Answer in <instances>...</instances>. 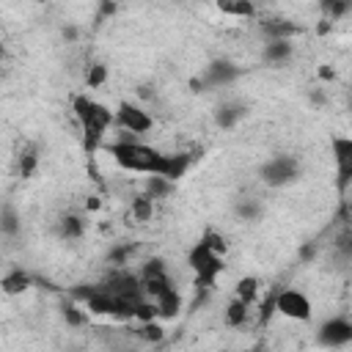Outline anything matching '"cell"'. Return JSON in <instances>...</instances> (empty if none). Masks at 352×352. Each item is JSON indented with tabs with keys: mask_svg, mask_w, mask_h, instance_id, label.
Instances as JSON below:
<instances>
[{
	"mask_svg": "<svg viewBox=\"0 0 352 352\" xmlns=\"http://www.w3.org/2000/svg\"><path fill=\"white\" fill-rule=\"evenodd\" d=\"M188 262H190V267H193V273H196V289H215L221 273L226 270L223 256L215 253V251H210L201 240L193 245Z\"/></svg>",
	"mask_w": 352,
	"mask_h": 352,
	"instance_id": "3957f363",
	"label": "cell"
},
{
	"mask_svg": "<svg viewBox=\"0 0 352 352\" xmlns=\"http://www.w3.org/2000/svg\"><path fill=\"white\" fill-rule=\"evenodd\" d=\"M316 344L325 349H347L352 344V322L349 316H330L316 330Z\"/></svg>",
	"mask_w": 352,
	"mask_h": 352,
	"instance_id": "52a82bcc",
	"label": "cell"
},
{
	"mask_svg": "<svg viewBox=\"0 0 352 352\" xmlns=\"http://www.w3.org/2000/svg\"><path fill=\"white\" fill-rule=\"evenodd\" d=\"M42 3H45V0H42Z\"/></svg>",
	"mask_w": 352,
	"mask_h": 352,
	"instance_id": "836d02e7",
	"label": "cell"
},
{
	"mask_svg": "<svg viewBox=\"0 0 352 352\" xmlns=\"http://www.w3.org/2000/svg\"><path fill=\"white\" fill-rule=\"evenodd\" d=\"M316 253H319V245H316V242H303L300 251H297V259H300L303 264H305V262L311 264V262L316 259Z\"/></svg>",
	"mask_w": 352,
	"mask_h": 352,
	"instance_id": "4316f807",
	"label": "cell"
},
{
	"mask_svg": "<svg viewBox=\"0 0 352 352\" xmlns=\"http://www.w3.org/2000/svg\"><path fill=\"white\" fill-rule=\"evenodd\" d=\"M99 207H102V201H99V196H91V199L86 201V210H88V212H97Z\"/></svg>",
	"mask_w": 352,
	"mask_h": 352,
	"instance_id": "1f68e13d",
	"label": "cell"
},
{
	"mask_svg": "<svg viewBox=\"0 0 352 352\" xmlns=\"http://www.w3.org/2000/svg\"><path fill=\"white\" fill-rule=\"evenodd\" d=\"M129 215L135 223H149L154 218V199H149L146 193L143 196H135L132 199V207H129Z\"/></svg>",
	"mask_w": 352,
	"mask_h": 352,
	"instance_id": "e0dca14e",
	"label": "cell"
},
{
	"mask_svg": "<svg viewBox=\"0 0 352 352\" xmlns=\"http://www.w3.org/2000/svg\"><path fill=\"white\" fill-rule=\"evenodd\" d=\"M20 229H23V221H20V212L14 207H3V210H0V234L17 237Z\"/></svg>",
	"mask_w": 352,
	"mask_h": 352,
	"instance_id": "d6986e66",
	"label": "cell"
},
{
	"mask_svg": "<svg viewBox=\"0 0 352 352\" xmlns=\"http://www.w3.org/2000/svg\"><path fill=\"white\" fill-rule=\"evenodd\" d=\"M319 77H322L325 83H330V80H336V69L325 64V66H319Z\"/></svg>",
	"mask_w": 352,
	"mask_h": 352,
	"instance_id": "f546056e",
	"label": "cell"
},
{
	"mask_svg": "<svg viewBox=\"0 0 352 352\" xmlns=\"http://www.w3.org/2000/svg\"><path fill=\"white\" fill-rule=\"evenodd\" d=\"M113 127H118L121 132L132 135V138H143L154 129V116L132 102H118V108L113 110Z\"/></svg>",
	"mask_w": 352,
	"mask_h": 352,
	"instance_id": "5b68a950",
	"label": "cell"
},
{
	"mask_svg": "<svg viewBox=\"0 0 352 352\" xmlns=\"http://www.w3.org/2000/svg\"><path fill=\"white\" fill-rule=\"evenodd\" d=\"M248 314H251V305L248 303H242L240 297H234L229 305H226V325L229 327H242L245 322H248Z\"/></svg>",
	"mask_w": 352,
	"mask_h": 352,
	"instance_id": "ac0fdd59",
	"label": "cell"
},
{
	"mask_svg": "<svg viewBox=\"0 0 352 352\" xmlns=\"http://www.w3.org/2000/svg\"><path fill=\"white\" fill-rule=\"evenodd\" d=\"M64 319H66V325H72V327H83V325L88 322V311H86L80 303H66V305H64Z\"/></svg>",
	"mask_w": 352,
	"mask_h": 352,
	"instance_id": "7402d4cb",
	"label": "cell"
},
{
	"mask_svg": "<svg viewBox=\"0 0 352 352\" xmlns=\"http://www.w3.org/2000/svg\"><path fill=\"white\" fill-rule=\"evenodd\" d=\"M108 77H110V72H108L105 64H91L88 72H86V86L88 88H102L108 83Z\"/></svg>",
	"mask_w": 352,
	"mask_h": 352,
	"instance_id": "603a6c76",
	"label": "cell"
},
{
	"mask_svg": "<svg viewBox=\"0 0 352 352\" xmlns=\"http://www.w3.org/2000/svg\"><path fill=\"white\" fill-rule=\"evenodd\" d=\"M218 9L229 17H237V20H253L259 14L253 0H218Z\"/></svg>",
	"mask_w": 352,
	"mask_h": 352,
	"instance_id": "4fadbf2b",
	"label": "cell"
},
{
	"mask_svg": "<svg viewBox=\"0 0 352 352\" xmlns=\"http://www.w3.org/2000/svg\"><path fill=\"white\" fill-rule=\"evenodd\" d=\"M292 55H294L292 39H267V45H264V50H262V58H264L270 66H281V64H286Z\"/></svg>",
	"mask_w": 352,
	"mask_h": 352,
	"instance_id": "8fae6325",
	"label": "cell"
},
{
	"mask_svg": "<svg viewBox=\"0 0 352 352\" xmlns=\"http://www.w3.org/2000/svg\"><path fill=\"white\" fill-rule=\"evenodd\" d=\"M102 149L110 154V160L127 171V173H160L165 176V168H168V154L143 143L140 138H132L127 132L118 129V135L113 140H105Z\"/></svg>",
	"mask_w": 352,
	"mask_h": 352,
	"instance_id": "6da1fadb",
	"label": "cell"
},
{
	"mask_svg": "<svg viewBox=\"0 0 352 352\" xmlns=\"http://www.w3.org/2000/svg\"><path fill=\"white\" fill-rule=\"evenodd\" d=\"M237 212H240L242 221H259L262 218V204L256 199H242V204L237 207Z\"/></svg>",
	"mask_w": 352,
	"mask_h": 352,
	"instance_id": "d4e9b609",
	"label": "cell"
},
{
	"mask_svg": "<svg viewBox=\"0 0 352 352\" xmlns=\"http://www.w3.org/2000/svg\"><path fill=\"white\" fill-rule=\"evenodd\" d=\"M83 234H86V218L83 215L69 212L58 221V237L61 240H80Z\"/></svg>",
	"mask_w": 352,
	"mask_h": 352,
	"instance_id": "5bb4252c",
	"label": "cell"
},
{
	"mask_svg": "<svg viewBox=\"0 0 352 352\" xmlns=\"http://www.w3.org/2000/svg\"><path fill=\"white\" fill-rule=\"evenodd\" d=\"M132 256H135V245H132V242H116V245L110 248V253H108V262H110L113 267H127Z\"/></svg>",
	"mask_w": 352,
	"mask_h": 352,
	"instance_id": "44dd1931",
	"label": "cell"
},
{
	"mask_svg": "<svg viewBox=\"0 0 352 352\" xmlns=\"http://www.w3.org/2000/svg\"><path fill=\"white\" fill-rule=\"evenodd\" d=\"M311 102H314V105H325V102H327V94H325L322 88H314V91H311Z\"/></svg>",
	"mask_w": 352,
	"mask_h": 352,
	"instance_id": "4dcf8cb0",
	"label": "cell"
},
{
	"mask_svg": "<svg viewBox=\"0 0 352 352\" xmlns=\"http://www.w3.org/2000/svg\"><path fill=\"white\" fill-rule=\"evenodd\" d=\"M201 242H204V245H207L210 251H215V253H221V256H223V253L229 251V242H226V237H223L221 231H212V229H210V231H204V237H201Z\"/></svg>",
	"mask_w": 352,
	"mask_h": 352,
	"instance_id": "cb8c5ba5",
	"label": "cell"
},
{
	"mask_svg": "<svg viewBox=\"0 0 352 352\" xmlns=\"http://www.w3.org/2000/svg\"><path fill=\"white\" fill-rule=\"evenodd\" d=\"M72 110H75V118L80 124L86 151L88 154L99 151L102 143L108 140V129L113 127V110L108 105H102L99 99H94L91 94H77L72 99Z\"/></svg>",
	"mask_w": 352,
	"mask_h": 352,
	"instance_id": "7a4b0ae2",
	"label": "cell"
},
{
	"mask_svg": "<svg viewBox=\"0 0 352 352\" xmlns=\"http://www.w3.org/2000/svg\"><path fill=\"white\" fill-rule=\"evenodd\" d=\"M110 3H118V0H110Z\"/></svg>",
	"mask_w": 352,
	"mask_h": 352,
	"instance_id": "d6a6232c",
	"label": "cell"
},
{
	"mask_svg": "<svg viewBox=\"0 0 352 352\" xmlns=\"http://www.w3.org/2000/svg\"><path fill=\"white\" fill-rule=\"evenodd\" d=\"M77 36H80V31H77L75 25H66V28H64V39H66L69 45H75V42H77Z\"/></svg>",
	"mask_w": 352,
	"mask_h": 352,
	"instance_id": "f1b7e54d",
	"label": "cell"
},
{
	"mask_svg": "<svg viewBox=\"0 0 352 352\" xmlns=\"http://www.w3.org/2000/svg\"><path fill=\"white\" fill-rule=\"evenodd\" d=\"M262 182L267 185V188H286V185H292V182H297L300 179V173H303V165H300V160L297 157H292V154H275V157H270L264 165H262Z\"/></svg>",
	"mask_w": 352,
	"mask_h": 352,
	"instance_id": "277c9868",
	"label": "cell"
},
{
	"mask_svg": "<svg viewBox=\"0 0 352 352\" xmlns=\"http://www.w3.org/2000/svg\"><path fill=\"white\" fill-rule=\"evenodd\" d=\"M242 116H245V105H242V102L229 99V102H223V105L218 108L215 121H218V127H221V129H231V127H237V124L242 121Z\"/></svg>",
	"mask_w": 352,
	"mask_h": 352,
	"instance_id": "7c38bea8",
	"label": "cell"
},
{
	"mask_svg": "<svg viewBox=\"0 0 352 352\" xmlns=\"http://www.w3.org/2000/svg\"><path fill=\"white\" fill-rule=\"evenodd\" d=\"M237 77H240V66H234L229 61H215L212 66H207L201 83H204V88H226Z\"/></svg>",
	"mask_w": 352,
	"mask_h": 352,
	"instance_id": "ba28073f",
	"label": "cell"
},
{
	"mask_svg": "<svg viewBox=\"0 0 352 352\" xmlns=\"http://www.w3.org/2000/svg\"><path fill=\"white\" fill-rule=\"evenodd\" d=\"M275 311L292 322H311V316H314V305H311L308 294L294 286L275 292Z\"/></svg>",
	"mask_w": 352,
	"mask_h": 352,
	"instance_id": "8992f818",
	"label": "cell"
},
{
	"mask_svg": "<svg viewBox=\"0 0 352 352\" xmlns=\"http://www.w3.org/2000/svg\"><path fill=\"white\" fill-rule=\"evenodd\" d=\"M330 31H333V23H330L327 17H322V20H319V25H316V34H319V36H327Z\"/></svg>",
	"mask_w": 352,
	"mask_h": 352,
	"instance_id": "83f0119b",
	"label": "cell"
},
{
	"mask_svg": "<svg viewBox=\"0 0 352 352\" xmlns=\"http://www.w3.org/2000/svg\"><path fill=\"white\" fill-rule=\"evenodd\" d=\"M138 338L140 341H146V344H160V341H165V336H168V330H165V325H162V319H151V322H138Z\"/></svg>",
	"mask_w": 352,
	"mask_h": 352,
	"instance_id": "2e32d148",
	"label": "cell"
},
{
	"mask_svg": "<svg viewBox=\"0 0 352 352\" xmlns=\"http://www.w3.org/2000/svg\"><path fill=\"white\" fill-rule=\"evenodd\" d=\"M173 185H176V182H171V179H165V176H160V173H146V182H143V193H146L149 199H154V201H160V199H165V196H171V190H173Z\"/></svg>",
	"mask_w": 352,
	"mask_h": 352,
	"instance_id": "9a60e30c",
	"label": "cell"
},
{
	"mask_svg": "<svg viewBox=\"0 0 352 352\" xmlns=\"http://www.w3.org/2000/svg\"><path fill=\"white\" fill-rule=\"evenodd\" d=\"M259 292H262V286H259V278L248 275V278H242V281L237 284V289H234V297H240L242 303L253 305V303H259Z\"/></svg>",
	"mask_w": 352,
	"mask_h": 352,
	"instance_id": "ffe728a7",
	"label": "cell"
},
{
	"mask_svg": "<svg viewBox=\"0 0 352 352\" xmlns=\"http://www.w3.org/2000/svg\"><path fill=\"white\" fill-rule=\"evenodd\" d=\"M31 286H34V275L28 270H23V267H14V270H9L3 278H0V292L9 294V297H17V294L28 292Z\"/></svg>",
	"mask_w": 352,
	"mask_h": 352,
	"instance_id": "9c48e42d",
	"label": "cell"
},
{
	"mask_svg": "<svg viewBox=\"0 0 352 352\" xmlns=\"http://www.w3.org/2000/svg\"><path fill=\"white\" fill-rule=\"evenodd\" d=\"M36 165H39V154H34V151L20 154V176L23 179H31V176L36 173Z\"/></svg>",
	"mask_w": 352,
	"mask_h": 352,
	"instance_id": "484cf974",
	"label": "cell"
},
{
	"mask_svg": "<svg viewBox=\"0 0 352 352\" xmlns=\"http://www.w3.org/2000/svg\"><path fill=\"white\" fill-rule=\"evenodd\" d=\"M154 305H157V316H160L162 322H168V319H176V316L182 314L185 297L176 292V286H173V289H168L165 294H160V297L154 300Z\"/></svg>",
	"mask_w": 352,
	"mask_h": 352,
	"instance_id": "30bf717a",
	"label": "cell"
}]
</instances>
